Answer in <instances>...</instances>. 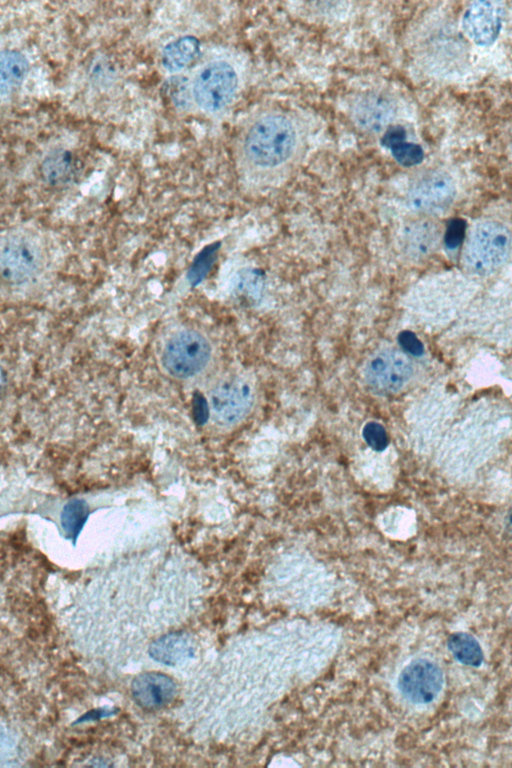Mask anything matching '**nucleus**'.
<instances>
[{
	"instance_id": "1",
	"label": "nucleus",
	"mask_w": 512,
	"mask_h": 768,
	"mask_svg": "<svg viewBox=\"0 0 512 768\" xmlns=\"http://www.w3.org/2000/svg\"><path fill=\"white\" fill-rule=\"evenodd\" d=\"M299 133L285 114L270 112L252 121L244 133L242 154L248 168L273 170L285 166L298 149Z\"/></svg>"
},
{
	"instance_id": "2",
	"label": "nucleus",
	"mask_w": 512,
	"mask_h": 768,
	"mask_svg": "<svg viewBox=\"0 0 512 768\" xmlns=\"http://www.w3.org/2000/svg\"><path fill=\"white\" fill-rule=\"evenodd\" d=\"M510 247L511 236L506 227L495 221L480 222L469 233L464 249L465 264L478 274L492 272L505 262Z\"/></svg>"
},
{
	"instance_id": "3",
	"label": "nucleus",
	"mask_w": 512,
	"mask_h": 768,
	"mask_svg": "<svg viewBox=\"0 0 512 768\" xmlns=\"http://www.w3.org/2000/svg\"><path fill=\"white\" fill-rule=\"evenodd\" d=\"M211 353L210 342L204 335L194 330H183L166 342L161 361L172 377L187 379L206 367Z\"/></svg>"
},
{
	"instance_id": "4",
	"label": "nucleus",
	"mask_w": 512,
	"mask_h": 768,
	"mask_svg": "<svg viewBox=\"0 0 512 768\" xmlns=\"http://www.w3.org/2000/svg\"><path fill=\"white\" fill-rule=\"evenodd\" d=\"M238 82L237 72L230 63L224 60L211 61L195 75L193 99L204 111H220L232 101Z\"/></svg>"
},
{
	"instance_id": "5",
	"label": "nucleus",
	"mask_w": 512,
	"mask_h": 768,
	"mask_svg": "<svg viewBox=\"0 0 512 768\" xmlns=\"http://www.w3.org/2000/svg\"><path fill=\"white\" fill-rule=\"evenodd\" d=\"M414 372L410 358L400 350L385 348L374 353L364 368L367 385L380 393H395L404 388Z\"/></svg>"
},
{
	"instance_id": "6",
	"label": "nucleus",
	"mask_w": 512,
	"mask_h": 768,
	"mask_svg": "<svg viewBox=\"0 0 512 768\" xmlns=\"http://www.w3.org/2000/svg\"><path fill=\"white\" fill-rule=\"evenodd\" d=\"M456 196L452 178L440 171H432L417 179L408 192V204L416 212L439 213L447 209Z\"/></svg>"
},
{
	"instance_id": "7",
	"label": "nucleus",
	"mask_w": 512,
	"mask_h": 768,
	"mask_svg": "<svg viewBox=\"0 0 512 768\" xmlns=\"http://www.w3.org/2000/svg\"><path fill=\"white\" fill-rule=\"evenodd\" d=\"M444 683L441 668L428 659L410 662L400 673L398 687L410 702L426 704L440 693Z\"/></svg>"
},
{
	"instance_id": "8",
	"label": "nucleus",
	"mask_w": 512,
	"mask_h": 768,
	"mask_svg": "<svg viewBox=\"0 0 512 768\" xmlns=\"http://www.w3.org/2000/svg\"><path fill=\"white\" fill-rule=\"evenodd\" d=\"M254 402V391L243 379L227 380L211 393L210 404L215 420L221 425H232L242 420Z\"/></svg>"
},
{
	"instance_id": "9",
	"label": "nucleus",
	"mask_w": 512,
	"mask_h": 768,
	"mask_svg": "<svg viewBox=\"0 0 512 768\" xmlns=\"http://www.w3.org/2000/svg\"><path fill=\"white\" fill-rule=\"evenodd\" d=\"M40 263L39 248L26 238L13 237L1 249V275L8 283L20 284L29 280L38 271Z\"/></svg>"
},
{
	"instance_id": "10",
	"label": "nucleus",
	"mask_w": 512,
	"mask_h": 768,
	"mask_svg": "<svg viewBox=\"0 0 512 768\" xmlns=\"http://www.w3.org/2000/svg\"><path fill=\"white\" fill-rule=\"evenodd\" d=\"M462 26L474 43L490 45L497 39L502 27L501 9L492 2H473L463 14Z\"/></svg>"
},
{
	"instance_id": "11",
	"label": "nucleus",
	"mask_w": 512,
	"mask_h": 768,
	"mask_svg": "<svg viewBox=\"0 0 512 768\" xmlns=\"http://www.w3.org/2000/svg\"><path fill=\"white\" fill-rule=\"evenodd\" d=\"M177 693L175 681L161 672H144L131 683L135 703L149 711L159 710L170 704Z\"/></svg>"
},
{
	"instance_id": "12",
	"label": "nucleus",
	"mask_w": 512,
	"mask_h": 768,
	"mask_svg": "<svg viewBox=\"0 0 512 768\" xmlns=\"http://www.w3.org/2000/svg\"><path fill=\"white\" fill-rule=\"evenodd\" d=\"M395 106L391 99L379 92H370L360 96L351 110L355 125L365 132L382 131L392 121Z\"/></svg>"
},
{
	"instance_id": "13",
	"label": "nucleus",
	"mask_w": 512,
	"mask_h": 768,
	"mask_svg": "<svg viewBox=\"0 0 512 768\" xmlns=\"http://www.w3.org/2000/svg\"><path fill=\"white\" fill-rule=\"evenodd\" d=\"M440 237V228L434 221L424 218L413 220L401 232V249L412 259H422L436 250Z\"/></svg>"
},
{
	"instance_id": "14",
	"label": "nucleus",
	"mask_w": 512,
	"mask_h": 768,
	"mask_svg": "<svg viewBox=\"0 0 512 768\" xmlns=\"http://www.w3.org/2000/svg\"><path fill=\"white\" fill-rule=\"evenodd\" d=\"M42 179L51 186L73 182L80 173V162L70 150L57 148L49 152L40 165Z\"/></svg>"
},
{
	"instance_id": "15",
	"label": "nucleus",
	"mask_w": 512,
	"mask_h": 768,
	"mask_svg": "<svg viewBox=\"0 0 512 768\" xmlns=\"http://www.w3.org/2000/svg\"><path fill=\"white\" fill-rule=\"evenodd\" d=\"M199 53V40L194 36L186 35L165 45L161 54V62L166 70L177 72L194 62Z\"/></svg>"
},
{
	"instance_id": "16",
	"label": "nucleus",
	"mask_w": 512,
	"mask_h": 768,
	"mask_svg": "<svg viewBox=\"0 0 512 768\" xmlns=\"http://www.w3.org/2000/svg\"><path fill=\"white\" fill-rule=\"evenodd\" d=\"M29 70L26 57L16 50L0 54V92L2 97L13 93L23 83Z\"/></svg>"
},
{
	"instance_id": "17",
	"label": "nucleus",
	"mask_w": 512,
	"mask_h": 768,
	"mask_svg": "<svg viewBox=\"0 0 512 768\" xmlns=\"http://www.w3.org/2000/svg\"><path fill=\"white\" fill-rule=\"evenodd\" d=\"M382 143L390 149L394 159L402 166H415L424 158L423 149L419 145L406 141L405 130L401 126L388 128Z\"/></svg>"
},
{
	"instance_id": "18",
	"label": "nucleus",
	"mask_w": 512,
	"mask_h": 768,
	"mask_svg": "<svg viewBox=\"0 0 512 768\" xmlns=\"http://www.w3.org/2000/svg\"><path fill=\"white\" fill-rule=\"evenodd\" d=\"M149 653L156 661L165 665H176L191 654L188 640L181 633H170L155 640Z\"/></svg>"
},
{
	"instance_id": "19",
	"label": "nucleus",
	"mask_w": 512,
	"mask_h": 768,
	"mask_svg": "<svg viewBox=\"0 0 512 768\" xmlns=\"http://www.w3.org/2000/svg\"><path fill=\"white\" fill-rule=\"evenodd\" d=\"M452 655L460 663L477 667L483 661V651L478 641L470 634L459 632L452 634L447 641Z\"/></svg>"
},
{
	"instance_id": "20",
	"label": "nucleus",
	"mask_w": 512,
	"mask_h": 768,
	"mask_svg": "<svg viewBox=\"0 0 512 768\" xmlns=\"http://www.w3.org/2000/svg\"><path fill=\"white\" fill-rule=\"evenodd\" d=\"M164 91L175 107L187 109L191 103L192 90L186 76L175 75L164 83Z\"/></svg>"
},
{
	"instance_id": "21",
	"label": "nucleus",
	"mask_w": 512,
	"mask_h": 768,
	"mask_svg": "<svg viewBox=\"0 0 512 768\" xmlns=\"http://www.w3.org/2000/svg\"><path fill=\"white\" fill-rule=\"evenodd\" d=\"M87 507L80 500H73L69 502L62 512V526L69 536H76L83 526L86 516Z\"/></svg>"
},
{
	"instance_id": "22",
	"label": "nucleus",
	"mask_w": 512,
	"mask_h": 768,
	"mask_svg": "<svg viewBox=\"0 0 512 768\" xmlns=\"http://www.w3.org/2000/svg\"><path fill=\"white\" fill-rule=\"evenodd\" d=\"M216 249L214 246L206 247L194 259L188 271V279L191 285L198 284L205 277L213 263Z\"/></svg>"
},
{
	"instance_id": "23",
	"label": "nucleus",
	"mask_w": 512,
	"mask_h": 768,
	"mask_svg": "<svg viewBox=\"0 0 512 768\" xmlns=\"http://www.w3.org/2000/svg\"><path fill=\"white\" fill-rule=\"evenodd\" d=\"M363 438L375 450H383L388 444L386 430L377 422H369L364 426Z\"/></svg>"
},
{
	"instance_id": "24",
	"label": "nucleus",
	"mask_w": 512,
	"mask_h": 768,
	"mask_svg": "<svg viewBox=\"0 0 512 768\" xmlns=\"http://www.w3.org/2000/svg\"><path fill=\"white\" fill-rule=\"evenodd\" d=\"M466 224L461 218H454L449 221L444 234V242L448 249L457 248L465 236Z\"/></svg>"
},
{
	"instance_id": "25",
	"label": "nucleus",
	"mask_w": 512,
	"mask_h": 768,
	"mask_svg": "<svg viewBox=\"0 0 512 768\" xmlns=\"http://www.w3.org/2000/svg\"><path fill=\"white\" fill-rule=\"evenodd\" d=\"M402 347L413 355H421L423 353V345L418 338L411 332H404L400 336Z\"/></svg>"
},
{
	"instance_id": "26",
	"label": "nucleus",
	"mask_w": 512,
	"mask_h": 768,
	"mask_svg": "<svg viewBox=\"0 0 512 768\" xmlns=\"http://www.w3.org/2000/svg\"><path fill=\"white\" fill-rule=\"evenodd\" d=\"M194 418L198 424H203L208 416V405L201 395H195L193 400Z\"/></svg>"
},
{
	"instance_id": "27",
	"label": "nucleus",
	"mask_w": 512,
	"mask_h": 768,
	"mask_svg": "<svg viewBox=\"0 0 512 768\" xmlns=\"http://www.w3.org/2000/svg\"><path fill=\"white\" fill-rule=\"evenodd\" d=\"M505 526L509 535L512 537V506L509 508L505 517Z\"/></svg>"
}]
</instances>
